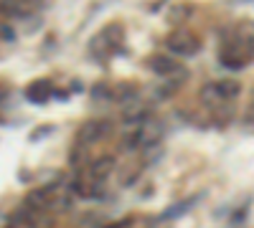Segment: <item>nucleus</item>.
I'll return each mask as SVG.
<instances>
[{
	"label": "nucleus",
	"mask_w": 254,
	"mask_h": 228,
	"mask_svg": "<svg viewBox=\"0 0 254 228\" xmlns=\"http://www.w3.org/2000/svg\"><path fill=\"white\" fill-rule=\"evenodd\" d=\"M110 132H112L110 119H89V122L79 130V142H81V144H94V142L104 139Z\"/></svg>",
	"instance_id": "nucleus-1"
},
{
	"label": "nucleus",
	"mask_w": 254,
	"mask_h": 228,
	"mask_svg": "<svg viewBox=\"0 0 254 228\" xmlns=\"http://www.w3.org/2000/svg\"><path fill=\"white\" fill-rule=\"evenodd\" d=\"M165 46L171 53L176 56H193L198 51V38L196 36H190V33H173V36H168L165 41Z\"/></svg>",
	"instance_id": "nucleus-2"
},
{
	"label": "nucleus",
	"mask_w": 254,
	"mask_h": 228,
	"mask_svg": "<svg viewBox=\"0 0 254 228\" xmlns=\"http://www.w3.org/2000/svg\"><path fill=\"white\" fill-rule=\"evenodd\" d=\"M150 69H153L158 76L168 79V76H173L181 66H178V61L171 58V56H153V58H150Z\"/></svg>",
	"instance_id": "nucleus-3"
},
{
	"label": "nucleus",
	"mask_w": 254,
	"mask_h": 228,
	"mask_svg": "<svg viewBox=\"0 0 254 228\" xmlns=\"http://www.w3.org/2000/svg\"><path fill=\"white\" fill-rule=\"evenodd\" d=\"M51 94H54V89H51L49 81H33V84L26 89V99L33 101V104H41V101H46Z\"/></svg>",
	"instance_id": "nucleus-4"
},
{
	"label": "nucleus",
	"mask_w": 254,
	"mask_h": 228,
	"mask_svg": "<svg viewBox=\"0 0 254 228\" xmlns=\"http://www.w3.org/2000/svg\"><path fill=\"white\" fill-rule=\"evenodd\" d=\"M112 170H115V160H112L110 155L97 157V160L89 165V175H92L94 180H104V178H107Z\"/></svg>",
	"instance_id": "nucleus-5"
},
{
	"label": "nucleus",
	"mask_w": 254,
	"mask_h": 228,
	"mask_svg": "<svg viewBox=\"0 0 254 228\" xmlns=\"http://www.w3.org/2000/svg\"><path fill=\"white\" fill-rule=\"evenodd\" d=\"M216 91H219V96L224 99V101H231V99H237L239 96V91H242V87L237 84V81H231V79H224V81H216Z\"/></svg>",
	"instance_id": "nucleus-6"
},
{
	"label": "nucleus",
	"mask_w": 254,
	"mask_h": 228,
	"mask_svg": "<svg viewBox=\"0 0 254 228\" xmlns=\"http://www.w3.org/2000/svg\"><path fill=\"white\" fill-rule=\"evenodd\" d=\"M92 99L94 101H110V99H115V89L107 87V84H97L92 89Z\"/></svg>",
	"instance_id": "nucleus-7"
},
{
	"label": "nucleus",
	"mask_w": 254,
	"mask_h": 228,
	"mask_svg": "<svg viewBox=\"0 0 254 228\" xmlns=\"http://www.w3.org/2000/svg\"><path fill=\"white\" fill-rule=\"evenodd\" d=\"M26 205H28V208L31 211H38V208H44V205H46V193H31L28 198H26Z\"/></svg>",
	"instance_id": "nucleus-8"
},
{
	"label": "nucleus",
	"mask_w": 254,
	"mask_h": 228,
	"mask_svg": "<svg viewBox=\"0 0 254 228\" xmlns=\"http://www.w3.org/2000/svg\"><path fill=\"white\" fill-rule=\"evenodd\" d=\"M115 99L117 101H132L135 99V87H127V84L125 87H117L115 89Z\"/></svg>",
	"instance_id": "nucleus-9"
},
{
	"label": "nucleus",
	"mask_w": 254,
	"mask_h": 228,
	"mask_svg": "<svg viewBox=\"0 0 254 228\" xmlns=\"http://www.w3.org/2000/svg\"><path fill=\"white\" fill-rule=\"evenodd\" d=\"M190 205H193V200H188V203H181V205H176V208H171L165 213V218H173V216H178V213H183V211H188Z\"/></svg>",
	"instance_id": "nucleus-10"
},
{
	"label": "nucleus",
	"mask_w": 254,
	"mask_h": 228,
	"mask_svg": "<svg viewBox=\"0 0 254 228\" xmlns=\"http://www.w3.org/2000/svg\"><path fill=\"white\" fill-rule=\"evenodd\" d=\"M0 36H3V41H15V31L10 26H0Z\"/></svg>",
	"instance_id": "nucleus-11"
},
{
	"label": "nucleus",
	"mask_w": 254,
	"mask_h": 228,
	"mask_svg": "<svg viewBox=\"0 0 254 228\" xmlns=\"http://www.w3.org/2000/svg\"><path fill=\"white\" fill-rule=\"evenodd\" d=\"M249 119H252V122H254V107H252V109H249Z\"/></svg>",
	"instance_id": "nucleus-12"
},
{
	"label": "nucleus",
	"mask_w": 254,
	"mask_h": 228,
	"mask_svg": "<svg viewBox=\"0 0 254 228\" xmlns=\"http://www.w3.org/2000/svg\"><path fill=\"white\" fill-rule=\"evenodd\" d=\"M5 228H18V226H5Z\"/></svg>",
	"instance_id": "nucleus-13"
}]
</instances>
